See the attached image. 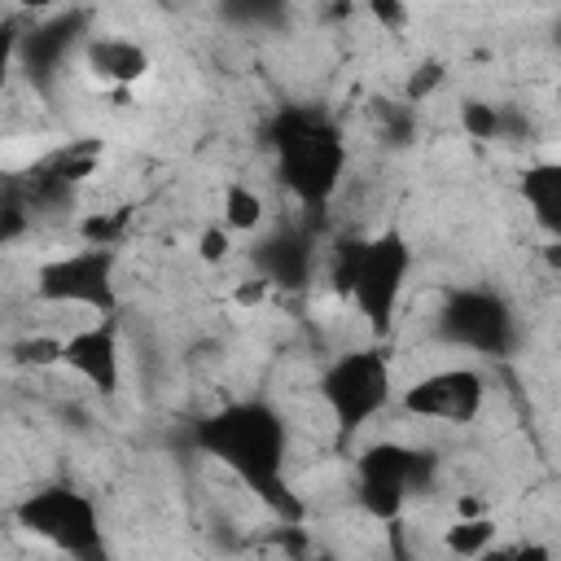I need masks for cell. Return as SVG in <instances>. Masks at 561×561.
<instances>
[{
  "label": "cell",
  "instance_id": "6da1fadb",
  "mask_svg": "<svg viewBox=\"0 0 561 561\" xmlns=\"http://www.w3.org/2000/svg\"><path fill=\"white\" fill-rule=\"evenodd\" d=\"M193 443H197V451L219 460L232 478H241L250 486V495L263 500L285 526L298 522L302 504L294 500V491L285 482L289 434H285V421L272 403H263V399L224 403L193 425Z\"/></svg>",
  "mask_w": 561,
  "mask_h": 561
},
{
  "label": "cell",
  "instance_id": "7a4b0ae2",
  "mask_svg": "<svg viewBox=\"0 0 561 561\" xmlns=\"http://www.w3.org/2000/svg\"><path fill=\"white\" fill-rule=\"evenodd\" d=\"M276 175L307 210H324L346 175V136L324 110H280L272 123Z\"/></svg>",
  "mask_w": 561,
  "mask_h": 561
},
{
  "label": "cell",
  "instance_id": "3957f363",
  "mask_svg": "<svg viewBox=\"0 0 561 561\" xmlns=\"http://www.w3.org/2000/svg\"><path fill=\"white\" fill-rule=\"evenodd\" d=\"M408 272H412V245L394 228H386L368 241H342L337 259H333L337 294L355 302V311L364 316V324L373 333H386L394 324Z\"/></svg>",
  "mask_w": 561,
  "mask_h": 561
},
{
  "label": "cell",
  "instance_id": "277c9868",
  "mask_svg": "<svg viewBox=\"0 0 561 561\" xmlns=\"http://www.w3.org/2000/svg\"><path fill=\"white\" fill-rule=\"evenodd\" d=\"M13 517L22 530H31L35 539H44L57 552H70V557H101L105 552L96 500L70 482H53V486L31 491Z\"/></svg>",
  "mask_w": 561,
  "mask_h": 561
},
{
  "label": "cell",
  "instance_id": "5b68a950",
  "mask_svg": "<svg viewBox=\"0 0 561 561\" xmlns=\"http://www.w3.org/2000/svg\"><path fill=\"white\" fill-rule=\"evenodd\" d=\"M394 381H390V359L377 346H359V351H342L324 373H320V399L333 412L337 430L351 434L359 425H368L381 408H390Z\"/></svg>",
  "mask_w": 561,
  "mask_h": 561
},
{
  "label": "cell",
  "instance_id": "8992f818",
  "mask_svg": "<svg viewBox=\"0 0 561 561\" xmlns=\"http://www.w3.org/2000/svg\"><path fill=\"white\" fill-rule=\"evenodd\" d=\"M434 482V456L408 443H373L355 460V495L368 517L394 522L408 504V495L425 491Z\"/></svg>",
  "mask_w": 561,
  "mask_h": 561
},
{
  "label": "cell",
  "instance_id": "52a82bcc",
  "mask_svg": "<svg viewBox=\"0 0 561 561\" xmlns=\"http://www.w3.org/2000/svg\"><path fill=\"white\" fill-rule=\"evenodd\" d=\"M114 267H118L114 245H88L83 241V250L57 254L35 272V294L44 302H57V307H88V311L114 316V307H118Z\"/></svg>",
  "mask_w": 561,
  "mask_h": 561
},
{
  "label": "cell",
  "instance_id": "ba28073f",
  "mask_svg": "<svg viewBox=\"0 0 561 561\" xmlns=\"http://www.w3.org/2000/svg\"><path fill=\"white\" fill-rule=\"evenodd\" d=\"M434 324H438V337L447 346H460V351H473V355H504L517 342L513 307L495 289H478V285L451 289L443 298Z\"/></svg>",
  "mask_w": 561,
  "mask_h": 561
},
{
  "label": "cell",
  "instance_id": "9c48e42d",
  "mask_svg": "<svg viewBox=\"0 0 561 561\" xmlns=\"http://www.w3.org/2000/svg\"><path fill=\"white\" fill-rule=\"evenodd\" d=\"M486 403V381L478 368L451 364V368H434L425 377H416L399 408L416 421H443V425H469Z\"/></svg>",
  "mask_w": 561,
  "mask_h": 561
},
{
  "label": "cell",
  "instance_id": "30bf717a",
  "mask_svg": "<svg viewBox=\"0 0 561 561\" xmlns=\"http://www.w3.org/2000/svg\"><path fill=\"white\" fill-rule=\"evenodd\" d=\"M61 364L70 373H79L92 390L114 394L123 381V346H118V329L110 316H101L96 324L75 329L70 337H61Z\"/></svg>",
  "mask_w": 561,
  "mask_h": 561
},
{
  "label": "cell",
  "instance_id": "8fae6325",
  "mask_svg": "<svg viewBox=\"0 0 561 561\" xmlns=\"http://www.w3.org/2000/svg\"><path fill=\"white\" fill-rule=\"evenodd\" d=\"M250 259H254L259 276L267 280V289L272 285L302 289L307 276H311V263H316V245H311V232H302V228L289 224V228H276V232L259 237L254 250H250Z\"/></svg>",
  "mask_w": 561,
  "mask_h": 561
},
{
  "label": "cell",
  "instance_id": "7c38bea8",
  "mask_svg": "<svg viewBox=\"0 0 561 561\" xmlns=\"http://www.w3.org/2000/svg\"><path fill=\"white\" fill-rule=\"evenodd\" d=\"M83 61L101 83H118V88L149 75V53L127 35H92L83 44Z\"/></svg>",
  "mask_w": 561,
  "mask_h": 561
},
{
  "label": "cell",
  "instance_id": "4fadbf2b",
  "mask_svg": "<svg viewBox=\"0 0 561 561\" xmlns=\"http://www.w3.org/2000/svg\"><path fill=\"white\" fill-rule=\"evenodd\" d=\"M79 26H83V18H53V22H44V26H35V31L22 35L18 57L31 66V75H53L57 61L79 39Z\"/></svg>",
  "mask_w": 561,
  "mask_h": 561
},
{
  "label": "cell",
  "instance_id": "5bb4252c",
  "mask_svg": "<svg viewBox=\"0 0 561 561\" xmlns=\"http://www.w3.org/2000/svg\"><path fill=\"white\" fill-rule=\"evenodd\" d=\"M522 197H526L535 224H539L548 237H557V232H561V167H557V162H535V167H526V175H522Z\"/></svg>",
  "mask_w": 561,
  "mask_h": 561
},
{
  "label": "cell",
  "instance_id": "9a60e30c",
  "mask_svg": "<svg viewBox=\"0 0 561 561\" xmlns=\"http://www.w3.org/2000/svg\"><path fill=\"white\" fill-rule=\"evenodd\" d=\"M219 18L237 31H280L289 22V0H219Z\"/></svg>",
  "mask_w": 561,
  "mask_h": 561
},
{
  "label": "cell",
  "instance_id": "2e32d148",
  "mask_svg": "<svg viewBox=\"0 0 561 561\" xmlns=\"http://www.w3.org/2000/svg\"><path fill=\"white\" fill-rule=\"evenodd\" d=\"M491 543H495V522H491V513L456 517V522L443 530V548L456 552V557H486Z\"/></svg>",
  "mask_w": 561,
  "mask_h": 561
},
{
  "label": "cell",
  "instance_id": "e0dca14e",
  "mask_svg": "<svg viewBox=\"0 0 561 561\" xmlns=\"http://www.w3.org/2000/svg\"><path fill=\"white\" fill-rule=\"evenodd\" d=\"M263 219H267L263 197H259L250 184L232 180V184L224 188V228H228V232H245V237H254V232L263 228Z\"/></svg>",
  "mask_w": 561,
  "mask_h": 561
},
{
  "label": "cell",
  "instance_id": "ac0fdd59",
  "mask_svg": "<svg viewBox=\"0 0 561 561\" xmlns=\"http://www.w3.org/2000/svg\"><path fill=\"white\" fill-rule=\"evenodd\" d=\"M460 127H465L473 140H500V136H504V105L465 101V105H460Z\"/></svg>",
  "mask_w": 561,
  "mask_h": 561
},
{
  "label": "cell",
  "instance_id": "d6986e66",
  "mask_svg": "<svg viewBox=\"0 0 561 561\" xmlns=\"http://www.w3.org/2000/svg\"><path fill=\"white\" fill-rule=\"evenodd\" d=\"M123 228H127V210H101V215H88L83 224H79V237L88 241V245H118V237H123Z\"/></svg>",
  "mask_w": 561,
  "mask_h": 561
},
{
  "label": "cell",
  "instance_id": "ffe728a7",
  "mask_svg": "<svg viewBox=\"0 0 561 561\" xmlns=\"http://www.w3.org/2000/svg\"><path fill=\"white\" fill-rule=\"evenodd\" d=\"M13 359H18V364H35V368L61 364V337H48V333L22 337V342H13Z\"/></svg>",
  "mask_w": 561,
  "mask_h": 561
},
{
  "label": "cell",
  "instance_id": "44dd1931",
  "mask_svg": "<svg viewBox=\"0 0 561 561\" xmlns=\"http://www.w3.org/2000/svg\"><path fill=\"white\" fill-rule=\"evenodd\" d=\"M447 79V70H443V61H421L412 75H408V83H403V101L408 105H416V101H425L438 83Z\"/></svg>",
  "mask_w": 561,
  "mask_h": 561
},
{
  "label": "cell",
  "instance_id": "7402d4cb",
  "mask_svg": "<svg viewBox=\"0 0 561 561\" xmlns=\"http://www.w3.org/2000/svg\"><path fill=\"white\" fill-rule=\"evenodd\" d=\"M381 131H386L390 145H408L412 140V105L408 101L403 105H386L381 110Z\"/></svg>",
  "mask_w": 561,
  "mask_h": 561
},
{
  "label": "cell",
  "instance_id": "603a6c76",
  "mask_svg": "<svg viewBox=\"0 0 561 561\" xmlns=\"http://www.w3.org/2000/svg\"><path fill=\"white\" fill-rule=\"evenodd\" d=\"M197 254H202L206 263H224V259L232 254L228 228H224V224H210V228H202V232H197Z\"/></svg>",
  "mask_w": 561,
  "mask_h": 561
},
{
  "label": "cell",
  "instance_id": "cb8c5ba5",
  "mask_svg": "<svg viewBox=\"0 0 561 561\" xmlns=\"http://www.w3.org/2000/svg\"><path fill=\"white\" fill-rule=\"evenodd\" d=\"M368 13H373V22L386 26V31H403V26H408L403 0H368Z\"/></svg>",
  "mask_w": 561,
  "mask_h": 561
},
{
  "label": "cell",
  "instance_id": "d4e9b609",
  "mask_svg": "<svg viewBox=\"0 0 561 561\" xmlns=\"http://www.w3.org/2000/svg\"><path fill=\"white\" fill-rule=\"evenodd\" d=\"M18 44H22V26L0 18V83H4L9 66H13V57H18Z\"/></svg>",
  "mask_w": 561,
  "mask_h": 561
},
{
  "label": "cell",
  "instance_id": "484cf974",
  "mask_svg": "<svg viewBox=\"0 0 561 561\" xmlns=\"http://www.w3.org/2000/svg\"><path fill=\"white\" fill-rule=\"evenodd\" d=\"M26 228V206L22 202H0V241L18 237Z\"/></svg>",
  "mask_w": 561,
  "mask_h": 561
},
{
  "label": "cell",
  "instance_id": "4316f807",
  "mask_svg": "<svg viewBox=\"0 0 561 561\" xmlns=\"http://www.w3.org/2000/svg\"><path fill=\"white\" fill-rule=\"evenodd\" d=\"M263 294H267V280L259 276V280H250V285H237V294H232V298H237L241 307H254V302H259Z\"/></svg>",
  "mask_w": 561,
  "mask_h": 561
},
{
  "label": "cell",
  "instance_id": "83f0119b",
  "mask_svg": "<svg viewBox=\"0 0 561 561\" xmlns=\"http://www.w3.org/2000/svg\"><path fill=\"white\" fill-rule=\"evenodd\" d=\"M13 4H22V9H44L48 0H13Z\"/></svg>",
  "mask_w": 561,
  "mask_h": 561
}]
</instances>
